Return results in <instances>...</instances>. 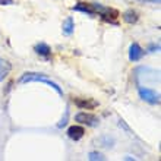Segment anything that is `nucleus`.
<instances>
[{
	"instance_id": "nucleus-1",
	"label": "nucleus",
	"mask_w": 161,
	"mask_h": 161,
	"mask_svg": "<svg viewBox=\"0 0 161 161\" xmlns=\"http://www.w3.org/2000/svg\"><path fill=\"white\" fill-rule=\"evenodd\" d=\"M19 82H21V84H25V82H42V84L51 86V88L54 89L59 95H63V89L59 86V84H56V82H53V80L47 79L42 73H25V75L19 79Z\"/></svg>"
},
{
	"instance_id": "nucleus-2",
	"label": "nucleus",
	"mask_w": 161,
	"mask_h": 161,
	"mask_svg": "<svg viewBox=\"0 0 161 161\" xmlns=\"http://www.w3.org/2000/svg\"><path fill=\"white\" fill-rule=\"evenodd\" d=\"M92 6H94V9H95L97 15L101 16L103 21L110 22V24H116V19L119 18V12H117L116 9L106 8V6H103V4H100V3H92Z\"/></svg>"
},
{
	"instance_id": "nucleus-3",
	"label": "nucleus",
	"mask_w": 161,
	"mask_h": 161,
	"mask_svg": "<svg viewBox=\"0 0 161 161\" xmlns=\"http://www.w3.org/2000/svg\"><path fill=\"white\" fill-rule=\"evenodd\" d=\"M138 94H139V98L144 100L145 103H149V104H160V94L155 92L154 89L147 88V86H139L138 88Z\"/></svg>"
},
{
	"instance_id": "nucleus-4",
	"label": "nucleus",
	"mask_w": 161,
	"mask_h": 161,
	"mask_svg": "<svg viewBox=\"0 0 161 161\" xmlns=\"http://www.w3.org/2000/svg\"><path fill=\"white\" fill-rule=\"evenodd\" d=\"M75 120L80 125H86V126H97L100 122L97 116H94L92 113H86V111H79L75 116Z\"/></svg>"
},
{
	"instance_id": "nucleus-5",
	"label": "nucleus",
	"mask_w": 161,
	"mask_h": 161,
	"mask_svg": "<svg viewBox=\"0 0 161 161\" xmlns=\"http://www.w3.org/2000/svg\"><path fill=\"white\" fill-rule=\"evenodd\" d=\"M144 56V50L138 42H132L129 47V60L130 62H139Z\"/></svg>"
},
{
	"instance_id": "nucleus-6",
	"label": "nucleus",
	"mask_w": 161,
	"mask_h": 161,
	"mask_svg": "<svg viewBox=\"0 0 161 161\" xmlns=\"http://www.w3.org/2000/svg\"><path fill=\"white\" fill-rule=\"evenodd\" d=\"M73 10H78V12H82V13H86L89 16H97V12L94 9L92 3H85V2H79L73 6Z\"/></svg>"
},
{
	"instance_id": "nucleus-7",
	"label": "nucleus",
	"mask_w": 161,
	"mask_h": 161,
	"mask_svg": "<svg viewBox=\"0 0 161 161\" xmlns=\"http://www.w3.org/2000/svg\"><path fill=\"white\" fill-rule=\"evenodd\" d=\"M66 133H68V136L70 138V139L79 141V139H82V138H84L85 129L82 126H78V125H75V126H70V127H69Z\"/></svg>"
},
{
	"instance_id": "nucleus-8",
	"label": "nucleus",
	"mask_w": 161,
	"mask_h": 161,
	"mask_svg": "<svg viewBox=\"0 0 161 161\" xmlns=\"http://www.w3.org/2000/svg\"><path fill=\"white\" fill-rule=\"evenodd\" d=\"M73 103H75V106L79 107V108H86V110H91V108H94V107L98 106L97 101H92V100H86V98H75L73 100Z\"/></svg>"
},
{
	"instance_id": "nucleus-9",
	"label": "nucleus",
	"mask_w": 161,
	"mask_h": 161,
	"mask_svg": "<svg viewBox=\"0 0 161 161\" xmlns=\"http://www.w3.org/2000/svg\"><path fill=\"white\" fill-rule=\"evenodd\" d=\"M10 70H12V64L9 63L8 60H4V59L0 57V82L8 78V75L10 73Z\"/></svg>"
},
{
	"instance_id": "nucleus-10",
	"label": "nucleus",
	"mask_w": 161,
	"mask_h": 161,
	"mask_svg": "<svg viewBox=\"0 0 161 161\" xmlns=\"http://www.w3.org/2000/svg\"><path fill=\"white\" fill-rule=\"evenodd\" d=\"M73 31H75V22H73V19L70 16L66 18L63 21V25H62V32H63V35H66V37H69V35L73 34Z\"/></svg>"
},
{
	"instance_id": "nucleus-11",
	"label": "nucleus",
	"mask_w": 161,
	"mask_h": 161,
	"mask_svg": "<svg viewBox=\"0 0 161 161\" xmlns=\"http://www.w3.org/2000/svg\"><path fill=\"white\" fill-rule=\"evenodd\" d=\"M34 50H35L37 54L42 56V57H46V59L51 54V48H50V46H48L47 42H38V44L34 47Z\"/></svg>"
},
{
	"instance_id": "nucleus-12",
	"label": "nucleus",
	"mask_w": 161,
	"mask_h": 161,
	"mask_svg": "<svg viewBox=\"0 0 161 161\" xmlns=\"http://www.w3.org/2000/svg\"><path fill=\"white\" fill-rule=\"evenodd\" d=\"M123 21L127 22V24H136L138 22V19H139V16H138V13L133 10V9H129V10H126V12L122 15Z\"/></svg>"
},
{
	"instance_id": "nucleus-13",
	"label": "nucleus",
	"mask_w": 161,
	"mask_h": 161,
	"mask_svg": "<svg viewBox=\"0 0 161 161\" xmlns=\"http://www.w3.org/2000/svg\"><path fill=\"white\" fill-rule=\"evenodd\" d=\"M88 158L91 161H103V160H104V157H103L100 153H89Z\"/></svg>"
},
{
	"instance_id": "nucleus-14",
	"label": "nucleus",
	"mask_w": 161,
	"mask_h": 161,
	"mask_svg": "<svg viewBox=\"0 0 161 161\" xmlns=\"http://www.w3.org/2000/svg\"><path fill=\"white\" fill-rule=\"evenodd\" d=\"M13 4V0H0V6H10Z\"/></svg>"
},
{
	"instance_id": "nucleus-15",
	"label": "nucleus",
	"mask_w": 161,
	"mask_h": 161,
	"mask_svg": "<svg viewBox=\"0 0 161 161\" xmlns=\"http://www.w3.org/2000/svg\"><path fill=\"white\" fill-rule=\"evenodd\" d=\"M158 50H160V46H158V44H153L151 48H149V53H155V51H158Z\"/></svg>"
},
{
	"instance_id": "nucleus-16",
	"label": "nucleus",
	"mask_w": 161,
	"mask_h": 161,
	"mask_svg": "<svg viewBox=\"0 0 161 161\" xmlns=\"http://www.w3.org/2000/svg\"><path fill=\"white\" fill-rule=\"evenodd\" d=\"M142 2H147V3H160V0H142Z\"/></svg>"
},
{
	"instance_id": "nucleus-17",
	"label": "nucleus",
	"mask_w": 161,
	"mask_h": 161,
	"mask_svg": "<svg viewBox=\"0 0 161 161\" xmlns=\"http://www.w3.org/2000/svg\"><path fill=\"white\" fill-rule=\"evenodd\" d=\"M125 160H135V158L130 157V155H126V157H125Z\"/></svg>"
}]
</instances>
